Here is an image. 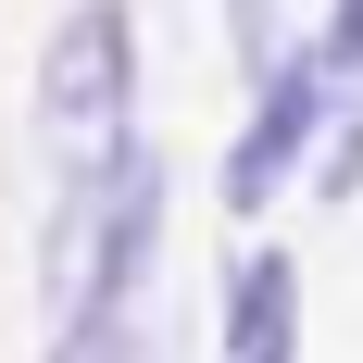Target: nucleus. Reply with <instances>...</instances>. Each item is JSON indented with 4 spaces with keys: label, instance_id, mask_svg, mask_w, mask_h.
Here are the masks:
<instances>
[{
    "label": "nucleus",
    "instance_id": "nucleus-1",
    "mask_svg": "<svg viewBox=\"0 0 363 363\" xmlns=\"http://www.w3.org/2000/svg\"><path fill=\"white\" fill-rule=\"evenodd\" d=\"M150 251H163V163L125 138L113 163L63 176V201H50V238H38V301H50V326H113L125 289L150 276Z\"/></svg>",
    "mask_w": 363,
    "mask_h": 363
},
{
    "label": "nucleus",
    "instance_id": "nucleus-2",
    "mask_svg": "<svg viewBox=\"0 0 363 363\" xmlns=\"http://www.w3.org/2000/svg\"><path fill=\"white\" fill-rule=\"evenodd\" d=\"M38 138L63 176L113 163V150L138 138V13L125 0H75L50 50H38Z\"/></svg>",
    "mask_w": 363,
    "mask_h": 363
},
{
    "label": "nucleus",
    "instance_id": "nucleus-3",
    "mask_svg": "<svg viewBox=\"0 0 363 363\" xmlns=\"http://www.w3.org/2000/svg\"><path fill=\"white\" fill-rule=\"evenodd\" d=\"M313 138H326V75H313V38H301L251 75V125L225 150V213H263L289 176H313Z\"/></svg>",
    "mask_w": 363,
    "mask_h": 363
},
{
    "label": "nucleus",
    "instance_id": "nucleus-4",
    "mask_svg": "<svg viewBox=\"0 0 363 363\" xmlns=\"http://www.w3.org/2000/svg\"><path fill=\"white\" fill-rule=\"evenodd\" d=\"M213 363H301V263L289 251H238Z\"/></svg>",
    "mask_w": 363,
    "mask_h": 363
},
{
    "label": "nucleus",
    "instance_id": "nucleus-5",
    "mask_svg": "<svg viewBox=\"0 0 363 363\" xmlns=\"http://www.w3.org/2000/svg\"><path fill=\"white\" fill-rule=\"evenodd\" d=\"M38 363H138V338H125V313H113V326H50Z\"/></svg>",
    "mask_w": 363,
    "mask_h": 363
},
{
    "label": "nucleus",
    "instance_id": "nucleus-6",
    "mask_svg": "<svg viewBox=\"0 0 363 363\" xmlns=\"http://www.w3.org/2000/svg\"><path fill=\"white\" fill-rule=\"evenodd\" d=\"M225 38H238V63H276V0H225Z\"/></svg>",
    "mask_w": 363,
    "mask_h": 363
},
{
    "label": "nucleus",
    "instance_id": "nucleus-7",
    "mask_svg": "<svg viewBox=\"0 0 363 363\" xmlns=\"http://www.w3.org/2000/svg\"><path fill=\"white\" fill-rule=\"evenodd\" d=\"M313 50H363V0H326V38Z\"/></svg>",
    "mask_w": 363,
    "mask_h": 363
}]
</instances>
